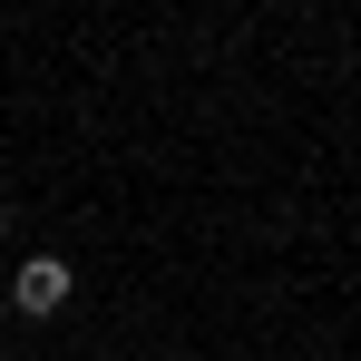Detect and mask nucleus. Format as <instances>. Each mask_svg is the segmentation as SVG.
I'll list each match as a JSON object with an SVG mask.
<instances>
[{
  "mask_svg": "<svg viewBox=\"0 0 361 361\" xmlns=\"http://www.w3.org/2000/svg\"><path fill=\"white\" fill-rule=\"evenodd\" d=\"M59 302H68V264H59V254H30V264L10 274V312H30V322H49Z\"/></svg>",
  "mask_w": 361,
  "mask_h": 361,
  "instance_id": "nucleus-1",
  "label": "nucleus"
},
{
  "mask_svg": "<svg viewBox=\"0 0 361 361\" xmlns=\"http://www.w3.org/2000/svg\"><path fill=\"white\" fill-rule=\"evenodd\" d=\"M0 235H10V205H0Z\"/></svg>",
  "mask_w": 361,
  "mask_h": 361,
  "instance_id": "nucleus-2",
  "label": "nucleus"
}]
</instances>
